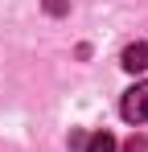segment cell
Here are the masks:
<instances>
[{
    "instance_id": "obj_5",
    "label": "cell",
    "mask_w": 148,
    "mask_h": 152,
    "mask_svg": "<svg viewBox=\"0 0 148 152\" xmlns=\"http://www.w3.org/2000/svg\"><path fill=\"white\" fill-rule=\"evenodd\" d=\"M45 8L49 12H66V0H45Z\"/></svg>"
},
{
    "instance_id": "obj_1",
    "label": "cell",
    "mask_w": 148,
    "mask_h": 152,
    "mask_svg": "<svg viewBox=\"0 0 148 152\" xmlns=\"http://www.w3.org/2000/svg\"><path fill=\"white\" fill-rule=\"evenodd\" d=\"M119 111H123L127 124H148V82H136V86L123 91Z\"/></svg>"
},
{
    "instance_id": "obj_3",
    "label": "cell",
    "mask_w": 148,
    "mask_h": 152,
    "mask_svg": "<svg viewBox=\"0 0 148 152\" xmlns=\"http://www.w3.org/2000/svg\"><path fill=\"white\" fill-rule=\"evenodd\" d=\"M86 152H115V136H111V132H95V136H86Z\"/></svg>"
},
{
    "instance_id": "obj_2",
    "label": "cell",
    "mask_w": 148,
    "mask_h": 152,
    "mask_svg": "<svg viewBox=\"0 0 148 152\" xmlns=\"http://www.w3.org/2000/svg\"><path fill=\"white\" fill-rule=\"evenodd\" d=\"M119 66L127 70V74H140V70H148V41H132V45L123 50Z\"/></svg>"
},
{
    "instance_id": "obj_4",
    "label": "cell",
    "mask_w": 148,
    "mask_h": 152,
    "mask_svg": "<svg viewBox=\"0 0 148 152\" xmlns=\"http://www.w3.org/2000/svg\"><path fill=\"white\" fill-rule=\"evenodd\" d=\"M123 152H148V136H132V140L123 144Z\"/></svg>"
}]
</instances>
